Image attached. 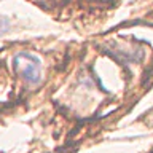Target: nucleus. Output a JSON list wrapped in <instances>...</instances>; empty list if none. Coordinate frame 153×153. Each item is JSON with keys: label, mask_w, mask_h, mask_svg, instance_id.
<instances>
[{"label": "nucleus", "mask_w": 153, "mask_h": 153, "mask_svg": "<svg viewBox=\"0 0 153 153\" xmlns=\"http://www.w3.org/2000/svg\"><path fill=\"white\" fill-rule=\"evenodd\" d=\"M13 67L27 83L35 85L42 78V62L37 56L21 51L13 57Z\"/></svg>", "instance_id": "1"}]
</instances>
